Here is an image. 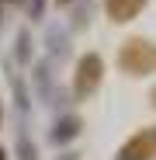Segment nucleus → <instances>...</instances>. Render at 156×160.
<instances>
[{
    "label": "nucleus",
    "instance_id": "f257e3e1",
    "mask_svg": "<svg viewBox=\"0 0 156 160\" xmlns=\"http://www.w3.org/2000/svg\"><path fill=\"white\" fill-rule=\"evenodd\" d=\"M118 59H121L125 70H132V73H146V70L156 66V49H149L146 42H128V45L121 49Z\"/></svg>",
    "mask_w": 156,
    "mask_h": 160
},
{
    "label": "nucleus",
    "instance_id": "f03ea898",
    "mask_svg": "<svg viewBox=\"0 0 156 160\" xmlns=\"http://www.w3.org/2000/svg\"><path fill=\"white\" fill-rule=\"evenodd\" d=\"M153 150H156V132H153V136L142 132L139 139H132V143L125 146V160H142V157H149Z\"/></svg>",
    "mask_w": 156,
    "mask_h": 160
},
{
    "label": "nucleus",
    "instance_id": "7ed1b4c3",
    "mask_svg": "<svg viewBox=\"0 0 156 160\" xmlns=\"http://www.w3.org/2000/svg\"><path fill=\"white\" fill-rule=\"evenodd\" d=\"M97 77H101V63H97V59H83V66H80V84H76V91H80V94H87V91H90V84H97Z\"/></svg>",
    "mask_w": 156,
    "mask_h": 160
},
{
    "label": "nucleus",
    "instance_id": "20e7f679",
    "mask_svg": "<svg viewBox=\"0 0 156 160\" xmlns=\"http://www.w3.org/2000/svg\"><path fill=\"white\" fill-rule=\"evenodd\" d=\"M139 7H142V0H108V11L118 21H128L132 14H139Z\"/></svg>",
    "mask_w": 156,
    "mask_h": 160
},
{
    "label": "nucleus",
    "instance_id": "39448f33",
    "mask_svg": "<svg viewBox=\"0 0 156 160\" xmlns=\"http://www.w3.org/2000/svg\"><path fill=\"white\" fill-rule=\"evenodd\" d=\"M0 160H4V153H0Z\"/></svg>",
    "mask_w": 156,
    "mask_h": 160
}]
</instances>
